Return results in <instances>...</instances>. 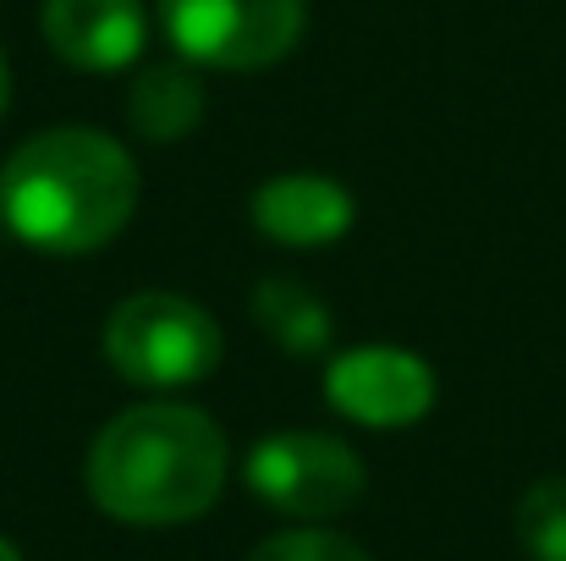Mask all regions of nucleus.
<instances>
[{
	"instance_id": "obj_6",
	"label": "nucleus",
	"mask_w": 566,
	"mask_h": 561,
	"mask_svg": "<svg viewBox=\"0 0 566 561\" xmlns=\"http://www.w3.org/2000/svg\"><path fill=\"white\" fill-rule=\"evenodd\" d=\"M325 396L353 424L401 429L434 407V370L401 347H353L325 370Z\"/></svg>"
},
{
	"instance_id": "obj_10",
	"label": "nucleus",
	"mask_w": 566,
	"mask_h": 561,
	"mask_svg": "<svg viewBox=\"0 0 566 561\" xmlns=\"http://www.w3.org/2000/svg\"><path fill=\"white\" fill-rule=\"evenodd\" d=\"M253 320H259V331H264L275 347H286L292 359H314V353H325L331 336H336L325 303H319L308 287H297V281H264V287L253 292Z\"/></svg>"
},
{
	"instance_id": "obj_8",
	"label": "nucleus",
	"mask_w": 566,
	"mask_h": 561,
	"mask_svg": "<svg viewBox=\"0 0 566 561\" xmlns=\"http://www.w3.org/2000/svg\"><path fill=\"white\" fill-rule=\"evenodd\" d=\"M353 220H358L353 193L319 172H292V177H275L253 193V226L292 248L336 242Z\"/></svg>"
},
{
	"instance_id": "obj_12",
	"label": "nucleus",
	"mask_w": 566,
	"mask_h": 561,
	"mask_svg": "<svg viewBox=\"0 0 566 561\" xmlns=\"http://www.w3.org/2000/svg\"><path fill=\"white\" fill-rule=\"evenodd\" d=\"M248 561H369L353 540L342 534H319V529H297V534H275L264 540Z\"/></svg>"
},
{
	"instance_id": "obj_5",
	"label": "nucleus",
	"mask_w": 566,
	"mask_h": 561,
	"mask_svg": "<svg viewBox=\"0 0 566 561\" xmlns=\"http://www.w3.org/2000/svg\"><path fill=\"white\" fill-rule=\"evenodd\" d=\"M248 490L286 518H336L364 496V463L336 435L281 429L253 446Z\"/></svg>"
},
{
	"instance_id": "obj_3",
	"label": "nucleus",
	"mask_w": 566,
	"mask_h": 561,
	"mask_svg": "<svg viewBox=\"0 0 566 561\" xmlns=\"http://www.w3.org/2000/svg\"><path fill=\"white\" fill-rule=\"evenodd\" d=\"M105 359L122 380L144 391H177L220 364V331L214 320L177 292H138L116 303L105 325Z\"/></svg>"
},
{
	"instance_id": "obj_11",
	"label": "nucleus",
	"mask_w": 566,
	"mask_h": 561,
	"mask_svg": "<svg viewBox=\"0 0 566 561\" xmlns=\"http://www.w3.org/2000/svg\"><path fill=\"white\" fill-rule=\"evenodd\" d=\"M517 540L534 561H566V479H539L517 501Z\"/></svg>"
},
{
	"instance_id": "obj_4",
	"label": "nucleus",
	"mask_w": 566,
	"mask_h": 561,
	"mask_svg": "<svg viewBox=\"0 0 566 561\" xmlns=\"http://www.w3.org/2000/svg\"><path fill=\"white\" fill-rule=\"evenodd\" d=\"M171 44L198 66L259 72L303 33V0H160Z\"/></svg>"
},
{
	"instance_id": "obj_7",
	"label": "nucleus",
	"mask_w": 566,
	"mask_h": 561,
	"mask_svg": "<svg viewBox=\"0 0 566 561\" xmlns=\"http://www.w3.org/2000/svg\"><path fill=\"white\" fill-rule=\"evenodd\" d=\"M39 28L50 50L88 72H116L144 50V6L138 0H44Z\"/></svg>"
},
{
	"instance_id": "obj_13",
	"label": "nucleus",
	"mask_w": 566,
	"mask_h": 561,
	"mask_svg": "<svg viewBox=\"0 0 566 561\" xmlns=\"http://www.w3.org/2000/svg\"><path fill=\"white\" fill-rule=\"evenodd\" d=\"M6 94H11V77H6V55H0V111H6Z\"/></svg>"
},
{
	"instance_id": "obj_9",
	"label": "nucleus",
	"mask_w": 566,
	"mask_h": 561,
	"mask_svg": "<svg viewBox=\"0 0 566 561\" xmlns=\"http://www.w3.org/2000/svg\"><path fill=\"white\" fill-rule=\"evenodd\" d=\"M127 116L144 138H188L203 116V83L182 66H144L127 89Z\"/></svg>"
},
{
	"instance_id": "obj_2",
	"label": "nucleus",
	"mask_w": 566,
	"mask_h": 561,
	"mask_svg": "<svg viewBox=\"0 0 566 561\" xmlns=\"http://www.w3.org/2000/svg\"><path fill=\"white\" fill-rule=\"evenodd\" d=\"M226 485V435L209 413L182 402H149L111 418L88 451V496L144 529L188 523L214 507Z\"/></svg>"
},
{
	"instance_id": "obj_1",
	"label": "nucleus",
	"mask_w": 566,
	"mask_h": 561,
	"mask_svg": "<svg viewBox=\"0 0 566 561\" xmlns=\"http://www.w3.org/2000/svg\"><path fill=\"white\" fill-rule=\"evenodd\" d=\"M138 209L133 155L94 127L28 138L0 172V215L39 253L105 248Z\"/></svg>"
},
{
	"instance_id": "obj_14",
	"label": "nucleus",
	"mask_w": 566,
	"mask_h": 561,
	"mask_svg": "<svg viewBox=\"0 0 566 561\" xmlns=\"http://www.w3.org/2000/svg\"><path fill=\"white\" fill-rule=\"evenodd\" d=\"M0 561H22V557H17V551H11V546H6V540H0Z\"/></svg>"
}]
</instances>
